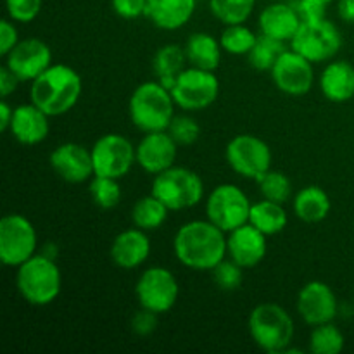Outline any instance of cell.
I'll use <instances>...</instances> for the list:
<instances>
[{"label":"cell","mask_w":354,"mask_h":354,"mask_svg":"<svg viewBox=\"0 0 354 354\" xmlns=\"http://www.w3.org/2000/svg\"><path fill=\"white\" fill-rule=\"evenodd\" d=\"M173 252L187 268L211 272L228 254L227 232L209 220L187 221L173 237Z\"/></svg>","instance_id":"cell-1"},{"label":"cell","mask_w":354,"mask_h":354,"mask_svg":"<svg viewBox=\"0 0 354 354\" xmlns=\"http://www.w3.org/2000/svg\"><path fill=\"white\" fill-rule=\"evenodd\" d=\"M83 92V80L71 66L52 64L31 82L30 99L50 118L69 113L78 104Z\"/></svg>","instance_id":"cell-2"},{"label":"cell","mask_w":354,"mask_h":354,"mask_svg":"<svg viewBox=\"0 0 354 354\" xmlns=\"http://www.w3.org/2000/svg\"><path fill=\"white\" fill-rule=\"evenodd\" d=\"M175 99L171 90L161 82H144L131 92L128 114L135 128L144 133L168 130L175 118Z\"/></svg>","instance_id":"cell-3"},{"label":"cell","mask_w":354,"mask_h":354,"mask_svg":"<svg viewBox=\"0 0 354 354\" xmlns=\"http://www.w3.org/2000/svg\"><path fill=\"white\" fill-rule=\"evenodd\" d=\"M16 287L28 304L48 306L59 297L62 275L52 256L35 254L17 266Z\"/></svg>","instance_id":"cell-4"},{"label":"cell","mask_w":354,"mask_h":354,"mask_svg":"<svg viewBox=\"0 0 354 354\" xmlns=\"http://www.w3.org/2000/svg\"><path fill=\"white\" fill-rule=\"evenodd\" d=\"M248 327L254 344L268 354H283L292 344L294 320L277 303L258 304L249 315Z\"/></svg>","instance_id":"cell-5"},{"label":"cell","mask_w":354,"mask_h":354,"mask_svg":"<svg viewBox=\"0 0 354 354\" xmlns=\"http://www.w3.org/2000/svg\"><path fill=\"white\" fill-rule=\"evenodd\" d=\"M169 211H185L204 199L203 178L185 166H171L154 175L152 190Z\"/></svg>","instance_id":"cell-6"},{"label":"cell","mask_w":354,"mask_h":354,"mask_svg":"<svg viewBox=\"0 0 354 354\" xmlns=\"http://www.w3.org/2000/svg\"><path fill=\"white\" fill-rule=\"evenodd\" d=\"M342 47L339 28L327 17L318 21H303L290 40V48L306 57L313 64L327 62L337 55Z\"/></svg>","instance_id":"cell-7"},{"label":"cell","mask_w":354,"mask_h":354,"mask_svg":"<svg viewBox=\"0 0 354 354\" xmlns=\"http://www.w3.org/2000/svg\"><path fill=\"white\" fill-rule=\"evenodd\" d=\"M38 235L33 223L19 213H10L0 220V261L17 268L37 254Z\"/></svg>","instance_id":"cell-8"},{"label":"cell","mask_w":354,"mask_h":354,"mask_svg":"<svg viewBox=\"0 0 354 354\" xmlns=\"http://www.w3.org/2000/svg\"><path fill=\"white\" fill-rule=\"evenodd\" d=\"M252 203L248 194L235 183H221L209 192L206 201V216L223 232L235 230L248 223Z\"/></svg>","instance_id":"cell-9"},{"label":"cell","mask_w":354,"mask_h":354,"mask_svg":"<svg viewBox=\"0 0 354 354\" xmlns=\"http://www.w3.org/2000/svg\"><path fill=\"white\" fill-rule=\"evenodd\" d=\"M176 106L183 111H203L213 106L220 95V80L209 69L185 68L171 88Z\"/></svg>","instance_id":"cell-10"},{"label":"cell","mask_w":354,"mask_h":354,"mask_svg":"<svg viewBox=\"0 0 354 354\" xmlns=\"http://www.w3.org/2000/svg\"><path fill=\"white\" fill-rule=\"evenodd\" d=\"M225 158L237 175L254 182L272 169V149L263 138L251 133L235 135L227 144Z\"/></svg>","instance_id":"cell-11"},{"label":"cell","mask_w":354,"mask_h":354,"mask_svg":"<svg viewBox=\"0 0 354 354\" xmlns=\"http://www.w3.org/2000/svg\"><path fill=\"white\" fill-rule=\"evenodd\" d=\"M135 296L144 310L156 315L168 313L178 301V280L165 266H151L138 277Z\"/></svg>","instance_id":"cell-12"},{"label":"cell","mask_w":354,"mask_h":354,"mask_svg":"<svg viewBox=\"0 0 354 354\" xmlns=\"http://www.w3.org/2000/svg\"><path fill=\"white\" fill-rule=\"evenodd\" d=\"M92 159L95 175L123 178L137 162V145L120 133H106L92 145Z\"/></svg>","instance_id":"cell-13"},{"label":"cell","mask_w":354,"mask_h":354,"mask_svg":"<svg viewBox=\"0 0 354 354\" xmlns=\"http://www.w3.org/2000/svg\"><path fill=\"white\" fill-rule=\"evenodd\" d=\"M273 83L282 93L290 97H303L313 88L315 69L313 62L308 61L296 50H286L277 62L272 71Z\"/></svg>","instance_id":"cell-14"},{"label":"cell","mask_w":354,"mask_h":354,"mask_svg":"<svg viewBox=\"0 0 354 354\" xmlns=\"http://www.w3.org/2000/svg\"><path fill=\"white\" fill-rule=\"evenodd\" d=\"M297 313L311 327L334 322L337 317V297L328 283L311 280L297 294Z\"/></svg>","instance_id":"cell-15"},{"label":"cell","mask_w":354,"mask_h":354,"mask_svg":"<svg viewBox=\"0 0 354 354\" xmlns=\"http://www.w3.org/2000/svg\"><path fill=\"white\" fill-rule=\"evenodd\" d=\"M6 66L19 82H33L52 66V50L40 38H26L6 55Z\"/></svg>","instance_id":"cell-16"},{"label":"cell","mask_w":354,"mask_h":354,"mask_svg":"<svg viewBox=\"0 0 354 354\" xmlns=\"http://www.w3.org/2000/svg\"><path fill=\"white\" fill-rule=\"evenodd\" d=\"M48 162L55 175L68 183L88 182L95 175L92 151L76 142L57 145L48 156Z\"/></svg>","instance_id":"cell-17"},{"label":"cell","mask_w":354,"mask_h":354,"mask_svg":"<svg viewBox=\"0 0 354 354\" xmlns=\"http://www.w3.org/2000/svg\"><path fill=\"white\" fill-rule=\"evenodd\" d=\"M178 147L168 130L149 131L137 145V165L151 175H159L175 166Z\"/></svg>","instance_id":"cell-18"},{"label":"cell","mask_w":354,"mask_h":354,"mask_svg":"<svg viewBox=\"0 0 354 354\" xmlns=\"http://www.w3.org/2000/svg\"><path fill=\"white\" fill-rule=\"evenodd\" d=\"M266 239L268 237L263 232H259L248 221L227 234L228 256L242 268H254L266 256V249H268Z\"/></svg>","instance_id":"cell-19"},{"label":"cell","mask_w":354,"mask_h":354,"mask_svg":"<svg viewBox=\"0 0 354 354\" xmlns=\"http://www.w3.org/2000/svg\"><path fill=\"white\" fill-rule=\"evenodd\" d=\"M152 251L147 232L133 227L120 232L111 244V259L118 268L135 270L144 265Z\"/></svg>","instance_id":"cell-20"},{"label":"cell","mask_w":354,"mask_h":354,"mask_svg":"<svg viewBox=\"0 0 354 354\" xmlns=\"http://www.w3.org/2000/svg\"><path fill=\"white\" fill-rule=\"evenodd\" d=\"M48 114L44 113L33 102L21 104L14 107L12 121H10V135L19 142L21 145L33 147V145L41 144L48 137L50 131V121Z\"/></svg>","instance_id":"cell-21"},{"label":"cell","mask_w":354,"mask_h":354,"mask_svg":"<svg viewBox=\"0 0 354 354\" xmlns=\"http://www.w3.org/2000/svg\"><path fill=\"white\" fill-rule=\"evenodd\" d=\"M301 19L299 12L294 6L289 3L277 2L270 3L259 14V30L261 35L272 37L280 41H290L299 30Z\"/></svg>","instance_id":"cell-22"},{"label":"cell","mask_w":354,"mask_h":354,"mask_svg":"<svg viewBox=\"0 0 354 354\" xmlns=\"http://www.w3.org/2000/svg\"><path fill=\"white\" fill-rule=\"evenodd\" d=\"M196 6L197 0H147L145 17L159 30L175 31L192 19Z\"/></svg>","instance_id":"cell-23"},{"label":"cell","mask_w":354,"mask_h":354,"mask_svg":"<svg viewBox=\"0 0 354 354\" xmlns=\"http://www.w3.org/2000/svg\"><path fill=\"white\" fill-rule=\"evenodd\" d=\"M320 90L330 102H348L354 97V66L348 61H330L320 75Z\"/></svg>","instance_id":"cell-24"},{"label":"cell","mask_w":354,"mask_h":354,"mask_svg":"<svg viewBox=\"0 0 354 354\" xmlns=\"http://www.w3.org/2000/svg\"><path fill=\"white\" fill-rule=\"evenodd\" d=\"M294 214L304 223H320L330 214L332 201L318 185H308L294 196Z\"/></svg>","instance_id":"cell-25"},{"label":"cell","mask_w":354,"mask_h":354,"mask_svg":"<svg viewBox=\"0 0 354 354\" xmlns=\"http://www.w3.org/2000/svg\"><path fill=\"white\" fill-rule=\"evenodd\" d=\"M221 50L223 48H221L220 40H216L213 35L206 33V31H196L187 38V61L196 68L214 71L221 62Z\"/></svg>","instance_id":"cell-26"},{"label":"cell","mask_w":354,"mask_h":354,"mask_svg":"<svg viewBox=\"0 0 354 354\" xmlns=\"http://www.w3.org/2000/svg\"><path fill=\"white\" fill-rule=\"evenodd\" d=\"M187 62L189 61H187L185 47H180L176 44H166L156 50L154 57H152V69H154L158 82L171 90L180 73L187 68Z\"/></svg>","instance_id":"cell-27"},{"label":"cell","mask_w":354,"mask_h":354,"mask_svg":"<svg viewBox=\"0 0 354 354\" xmlns=\"http://www.w3.org/2000/svg\"><path fill=\"white\" fill-rule=\"evenodd\" d=\"M287 221H289V216H287L283 204L268 199L252 203L251 213H249V223L258 228L259 232H263L266 237L280 234L287 227Z\"/></svg>","instance_id":"cell-28"},{"label":"cell","mask_w":354,"mask_h":354,"mask_svg":"<svg viewBox=\"0 0 354 354\" xmlns=\"http://www.w3.org/2000/svg\"><path fill=\"white\" fill-rule=\"evenodd\" d=\"M169 209L154 194L138 199L131 207V221L137 228L145 232H154L168 220Z\"/></svg>","instance_id":"cell-29"},{"label":"cell","mask_w":354,"mask_h":354,"mask_svg":"<svg viewBox=\"0 0 354 354\" xmlns=\"http://www.w3.org/2000/svg\"><path fill=\"white\" fill-rule=\"evenodd\" d=\"M286 50V41H280L272 37H266V35H261L256 40L252 50L248 54L249 64L254 69H258V71H272L277 59Z\"/></svg>","instance_id":"cell-30"},{"label":"cell","mask_w":354,"mask_h":354,"mask_svg":"<svg viewBox=\"0 0 354 354\" xmlns=\"http://www.w3.org/2000/svg\"><path fill=\"white\" fill-rule=\"evenodd\" d=\"M344 346V334L332 322L313 327L310 335V351L313 354H339Z\"/></svg>","instance_id":"cell-31"},{"label":"cell","mask_w":354,"mask_h":354,"mask_svg":"<svg viewBox=\"0 0 354 354\" xmlns=\"http://www.w3.org/2000/svg\"><path fill=\"white\" fill-rule=\"evenodd\" d=\"M256 0H209V9L218 21L228 24H242L249 19Z\"/></svg>","instance_id":"cell-32"},{"label":"cell","mask_w":354,"mask_h":354,"mask_svg":"<svg viewBox=\"0 0 354 354\" xmlns=\"http://www.w3.org/2000/svg\"><path fill=\"white\" fill-rule=\"evenodd\" d=\"M88 192L93 204L100 209H114L123 197L120 180L111 178V176L93 175L90 180Z\"/></svg>","instance_id":"cell-33"},{"label":"cell","mask_w":354,"mask_h":354,"mask_svg":"<svg viewBox=\"0 0 354 354\" xmlns=\"http://www.w3.org/2000/svg\"><path fill=\"white\" fill-rule=\"evenodd\" d=\"M256 40H258V37H256L254 31L249 30L244 23L228 24L220 37L221 48L232 55H248L254 47Z\"/></svg>","instance_id":"cell-34"},{"label":"cell","mask_w":354,"mask_h":354,"mask_svg":"<svg viewBox=\"0 0 354 354\" xmlns=\"http://www.w3.org/2000/svg\"><path fill=\"white\" fill-rule=\"evenodd\" d=\"M256 183H258L259 194L263 196V199L283 204L292 196V182L283 171L270 169L261 178L256 180Z\"/></svg>","instance_id":"cell-35"},{"label":"cell","mask_w":354,"mask_h":354,"mask_svg":"<svg viewBox=\"0 0 354 354\" xmlns=\"http://www.w3.org/2000/svg\"><path fill=\"white\" fill-rule=\"evenodd\" d=\"M168 133L171 135L173 140L180 145V147H189L194 145L201 137V127L192 116L187 114H180V116L173 118V121L168 127Z\"/></svg>","instance_id":"cell-36"},{"label":"cell","mask_w":354,"mask_h":354,"mask_svg":"<svg viewBox=\"0 0 354 354\" xmlns=\"http://www.w3.org/2000/svg\"><path fill=\"white\" fill-rule=\"evenodd\" d=\"M242 266L237 265L234 259L227 261L223 259L221 263H218L211 273H213V280L221 290H235L242 286V280H244V272H242Z\"/></svg>","instance_id":"cell-37"},{"label":"cell","mask_w":354,"mask_h":354,"mask_svg":"<svg viewBox=\"0 0 354 354\" xmlns=\"http://www.w3.org/2000/svg\"><path fill=\"white\" fill-rule=\"evenodd\" d=\"M44 0H6L9 19L14 23H31L38 17Z\"/></svg>","instance_id":"cell-38"},{"label":"cell","mask_w":354,"mask_h":354,"mask_svg":"<svg viewBox=\"0 0 354 354\" xmlns=\"http://www.w3.org/2000/svg\"><path fill=\"white\" fill-rule=\"evenodd\" d=\"M111 6L123 19H138L147 12V0H111Z\"/></svg>","instance_id":"cell-39"},{"label":"cell","mask_w":354,"mask_h":354,"mask_svg":"<svg viewBox=\"0 0 354 354\" xmlns=\"http://www.w3.org/2000/svg\"><path fill=\"white\" fill-rule=\"evenodd\" d=\"M158 317L159 315L142 308L140 311H137V313L131 317V322H130L131 332H133L135 335H140V337L151 335L152 332L156 330V327H158Z\"/></svg>","instance_id":"cell-40"},{"label":"cell","mask_w":354,"mask_h":354,"mask_svg":"<svg viewBox=\"0 0 354 354\" xmlns=\"http://www.w3.org/2000/svg\"><path fill=\"white\" fill-rule=\"evenodd\" d=\"M17 41H19V33H17V28L14 26V21H0V55L6 57V55L16 47Z\"/></svg>","instance_id":"cell-41"},{"label":"cell","mask_w":354,"mask_h":354,"mask_svg":"<svg viewBox=\"0 0 354 354\" xmlns=\"http://www.w3.org/2000/svg\"><path fill=\"white\" fill-rule=\"evenodd\" d=\"M296 9L303 21L324 19L325 12H327V6L320 0H299Z\"/></svg>","instance_id":"cell-42"},{"label":"cell","mask_w":354,"mask_h":354,"mask_svg":"<svg viewBox=\"0 0 354 354\" xmlns=\"http://www.w3.org/2000/svg\"><path fill=\"white\" fill-rule=\"evenodd\" d=\"M19 83V78H17L6 64L0 68V97H2V99H9V97L16 92Z\"/></svg>","instance_id":"cell-43"},{"label":"cell","mask_w":354,"mask_h":354,"mask_svg":"<svg viewBox=\"0 0 354 354\" xmlns=\"http://www.w3.org/2000/svg\"><path fill=\"white\" fill-rule=\"evenodd\" d=\"M14 107H10V104L7 102V99L0 100V130L6 133L10 128V121H12Z\"/></svg>","instance_id":"cell-44"},{"label":"cell","mask_w":354,"mask_h":354,"mask_svg":"<svg viewBox=\"0 0 354 354\" xmlns=\"http://www.w3.org/2000/svg\"><path fill=\"white\" fill-rule=\"evenodd\" d=\"M337 12L344 23L354 24V0H339Z\"/></svg>","instance_id":"cell-45"},{"label":"cell","mask_w":354,"mask_h":354,"mask_svg":"<svg viewBox=\"0 0 354 354\" xmlns=\"http://www.w3.org/2000/svg\"><path fill=\"white\" fill-rule=\"evenodd\" d=\"M320 2H324L325 6H328V3H330V2H334V0H320Z\"/></svg>","instance_id":"cell-46"}]
</instances>
